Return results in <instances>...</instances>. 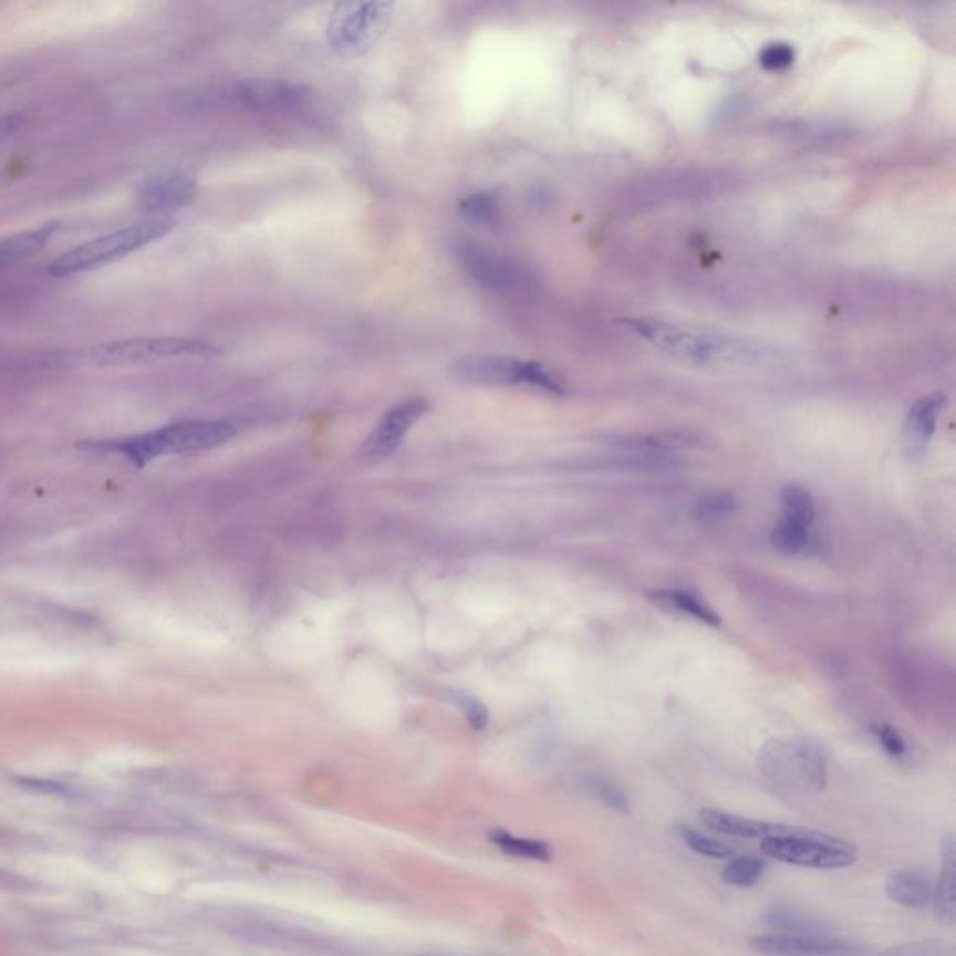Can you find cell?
Masks as SVG:
<instances>
[{
	"mask_svg": "<svg viewBox=\"0 0 956 956\" xmlns=\"http://www.w3.org/2000/svg\"><path fill=\"white\" fill-rule=\"evenodd\" d=\"M622 325L643 341L651 342L652 346L699 363L765 365L776 358V350L760 342L705 329L684 328L654 318H626Z\"/></svg>",
	"mask_w": 956,
	"mask_h": 956,
	"instance_id": "1",
	"label": "cell"
},
{
	"mask_svg": "<svg viewBox=\"0 0 956 956\" xmlns=\"http://www.w3.org/2000/svg\"><path fill=\"white\" fill-rule=\"evenodd\" d=\"M236 437V426L222 420H184L163 426L159 430L141 436L107 441H83L79 447L97 453H118L126 456L135 467L148 466L162 456L200 453L221 447Z\"/></svg>",
	"mask_w": 956,
	"mask_h": 956,
	"instance_id": "2",
	"label": "cell"
},
{
	"mask_svg": "<svg viewBox=\"0 0 956 956\" xmlns=\"http://www.w3.org/2000/svg\"><path fill=\"white\" fill-rule=\"evenodd\" d=\"M311 90L281 79H247L195 90L184 107L197 113H292L309 102Z\"/></svg>",
	"mask_w": 956,
	"mask_h": 956,
	"instance_id": "3",
	"label": "cell"
},
{
	"mask_svg": "<svg viewBox=\"0 0 956 956\" xmlns=\"http://www.w3.org/2000/svg\"><path fill=\"white\" fill-rule=\"evenodd\" d=\"M173 228L174 221L168 217H154L148 221L119 228L116 232L90 239L83 246L75 247L66 254L56 258L49 263L48 273L54 279H67L84 271L102 268L156 243L157 239L165 238Z\"/></svg>",
	"mask_w": 956,
	"mask_h": 956,
	"instance_id": "4",
	"label": "cell"
},
{
	"mask_svg": "<svg viewBox=\"0 0 956 956\" xmlns=\"http://www.w3.org/2000/svg\"><path fill=\"white\" fill-rule=\"evenodd\" d=\"M759 766L766 783L779 794H819L828 783L824 754L813 741H771L760 751Z\"/></svg>",
	"mask_w": 956,
	"mask_h": 956,
	"instance_id": "5",
	"label": "cell"
},
{
	"mask_svg": "<svg viewBox=\"0 0 956 956\" xmlns=\"http://www.w3.org/2000/svg\"><path fill=\"white\" fill-rule=\"evenodd\" d=\"M221 353L219 347L197 339L179 336H135L122 341L103 342L73 353V365L132 366L174 357H208Z\"/></svg>",
	"mask_w": 956,
	"mask_h": 956,
	"instance_id": "6",
	"label": "cell"
},
{
	"mask_svg": "<svg viewBox=\"0 0 956 956\" xmlns=\"http://www.w3.org/2000/svg\"><path fill=\"white\" fill-rule=\"evenodd\" d=\"M450 374L467 385H526L550 395H562L564 385L548 366L501 355H467L455 361Z\"/></svg>",
	"mask_w": 956,
	"mask_h": 956,
	"instance_id": "7",
	"label": "cell"
},
{
	"mask_svg": "<svg viewBox=\"0 0 956 956\" xmlns=\"http://www.w3.org/2000/svg\"><path fill=\"white\" fill-rule=\"evenodd\" d=\"M393 2H341L329 15L328 40L342 56L371 51L393 21Z\"/></svg>",
	"mask_w": 956,
	"mask_h": 956,
	"instance_id": "8",
	"label": "cell"
},
{
	"mask_svg": "<svg viewBox=\"0 0 956 956\" xmlns=\"http://www.w3.org/2000/svg\"><path fill=\"white\" fill-rule=\"evenodd\" d=\"M760 850L771 860L781 863L825 869V871L854 865L858 858L854 844L817 830H807L801 835L787 836V839L762 841Z\"/></svg>",
	"mask_w": 956,
	"mask_h": 956,
	"instance_id": "9",
	"label": "cell"
},
{
	"mask_svg": "<svg viewBox=\"0 0 956 956\" xmlns=\"http://www.w3.org/2000/svg\"><path fill=\"white\" fill-rule=\"evenodd\" d=\"M456 260L478 287L493 292H516L527 284L526 269L477 243H458Z\"/></svg>",
	"mask_w": 956,
	"mask_h": 956,
	"instance_id": "10",
	"label": "cell"
},
{
	"mask_svg": "<svg viewBox=\"0 0 956 956\" xmlns=\"http://www.w3.org/2000/svg\"><path fill=\"white\" fill-rule=\"evenodd\" d=\"M428 407L430 404L423 398H409V401L401 402L395 407H391L380 418V423L372 430L371 436L366 437L363 450H361L363 460L374 464V461H382L388 456L395 455L413 426L417 425L418 420L428 413Z\"/></svg>",
	"mask_w": 956,
	"mask_h": 956,
	"instance_id": "11",
	"label": "cell"
},
{
	"mask_svg": "<svg viewBox=\"0 0 956 956\" xmlns=\"http://www.w3.org/2000/svg\"><path fill=\"white\" fill-rule=\"evenodd\" d=\"M751 947L768 956H858L863 945L835 936H794V934H759L751 938Z\"/></svg>",
	"mask_w": 956,
	"mask_h": 956,
	"instance_id": "12",
	"label": "cell"
},
{
	"mask_svg": "<svg viewBox=\"0 0 956 956\" xmlns=\"http://www.w3.org/2000/svg\"><path fill=\"white\" fill-rule=\"evenodd\" d=\"M138 202L148 211L184 208L195 197V179L186 173H157L137 186Z\"/></svg>",
	"mask_w": 956,
	"mask_h": 956,
	"instance_id": "13",
	"label": "cell"
},
{
	"mask_svg": "<svg viewBox=\"0 0 956 956\" xmlns=\"http://www.w3.org/2000/svg\"><path fill=\"white\" fill-rule=\"evenodd\" d=\"M700 820L708 830L721 833V835L741 836V839H760V841H771V839H787V836L801 835L806 833L807 828H796V825L771 824L765 820L747 819L740 814L725 813L717 809H705L700 811Z\"/></svg>",
	"mask_w": 956,
	"mask_h": 956,
	"instance_id": "14",
	"label": "cell"
},
{
	"mask_svg": "<svg viewBox=\"0 0 956 956\" xmlns=\"http://www.w3.org/2000/svg\"><path fill=\"white\" fill-rule=\"evenodd\" d=\"M945 404H947V396L944 393H934V395L923 396L910 407L908 417L904 423V445L912 458L925 455Z\"/></svg>",
	"mask_w": 956,
	"mask_h": 956,
	"instance_id": "15",
	"label": "cell"
},
{
	"mask_svg": "<svg viewBox=\"0 0 956 956\" xmlns=\"http://www.w3.org/2000/svg\"><path fill=\"white\" fill-rule=\"evenodd\" d=\"M762 925L768 926L776 934H794V936H830L833 925L830 921L811 914L806 910H798L789 904H776L765 910L760 917Z\"/></svg>",
	"mask_w": 956,
	"mask_h": 956,
	"instance_id": "16",
	"label": "cell"
},
{
	"mask_svg": "<svg viewBox=\"0 0 956 956\" xmlns=\"http://www.w3.org/2000/svg\"><path fill=\"white\" fill-rule=\"evenodd\" d=\"M62 230V222H43L40 227L29 228L23 232L12 233L8 238L0 239V269L23 262L32 257L34 252L42 251L53 236Z\"/></svg>",
	"mask_w": 956,
	"mask_h": 956,
	"instance_id": "17",
	"label": "cell"
},
{
	"mask_svg": "<svg viewBox=\"0 0 956 956\" xmlns=\"http://www.w3.org/2000/svg\"><path fill=\"white\" fill-rule=\"evenodd\" d=\"M933 890L928 876L917 869L895 871L885 884V893L890 896V901L910 910H921L928 906V903L933 901Z\"/></svg>",
	"mask_w": 956,
	"mask_h": 956,
	"instance_id": "18",
	"label": "cell"
},
{
	"mask_svg": "<svg viewBox=\"0 0 956 956\" xmlns=\"http://www.w3.org/2000/svg\"><path fill=\"white\" fill-rule=\"evenodd\" d=\"M955 839L949 833L942 841V871H939L938 884L934 885L933 890L936 915L947 925L955 923Z\"/></svg>",
	"mask_w": 956,
	"mask_h": 956,
	"instance_id": "19",
	"label": "cell"
},
{
	"mask_svg": "<svg viewBox=\"0 0 956 956\" xmlns=\"http://www.w3.org/2000/svg\"><path fill=\"white\" fill-rule=\"evenodd\" d=\"M651 598L654 602H659L665 607L678 611L682 615L694 616L697 621L710 624V626L719 624V615L716 611L692 592L682 591V589H659V591H652Z\"/></svg>",
	"mask_w": 956,
	"mask_h": 956,
	"instance_id": "20",
	"label": "cell"
},
{
	"mask_svg": "<svg viewBox=\"0 0 956 956\" xmlns=\"http://www.w3.org/2000/svg\"><path fill=\"white\" fill-rule=\"evenodd\" d=\"M491 843H496L499 849L508 855L523 858V860L550 861L551 849L550 844L537 839H526V836L510 835L507 831H493L490 835Z\"/></svg>",
	"mask_w": 956,
	"mask_h": 956,
	"instance_id": "21",
	"label": "cell"
},
{
	"mask_svg": "<svg viewBox=\"0 0 956 956\" xmlns=\"http://www.w3.org/2000/svg\"><path fill=\"white\" fill-rule=\"evenodd\" d=\"M781 508L784 520L811 529L814 521V501L811 493L801 486L790 485L781 491Z\"/></svg>",
	"mask_w": 956,
	"mask_h": 956,
	"instance_id": "22",
	"label": "cell"
},
{
	"mask_svg": "<svg viewBox=\"0 0 956 956\" xmlns=\"http://www.w3.org/2000/svg\"><path fill=\"white\" fill-rule=\"evenodd\" d=\"M766 869H768V863L759 855H738L727 863L721 876L727 884L736 885V887H751L762 879Z\"/></svg>",
	"mask_w": 956,
	"mask_h": 956,
	"instance_id": "23",
	"label": "cell"
},
{
	"mask_svg": "<svg viewBox=\"0 0 956 956\" xmlns=\"http://www.w3.org/2000/svg\"><path fill=\"white\" fill-rule=\"evenodd\" d=\"M676 833L680 836L687 849L694 850L695 854L711 858V860H727L735 858V849H730L729 844H725L719 839L706 835L703 831L695 830L692 825H678Z\"/></svg>",
	"mask_w": 956,
	"mask_h": 956,
	"instance_id": "24",
	"label": "cell"
},
{
	"mask_svg": "<svg viewBox=\"0 0 956 956\" xmlns=\"http://www.w3.org/2000/svg\"><path fill=\"white\" fill-rule=\"evenodd\" d=\"M809 531L811 529L783 518L773 527L770 542L777 551H781L784 555H796V553L806 550L807 544H809Z\"/></svg>",
	"mask_w": 956,
	"mask_h": 956,
	"instance_id": "25",
	"label": "cell"
},
{
	"mask_svg": "<svg viewBox=\"0 0 956 956\" xmlns=\"http://www.w3.org/2000/svg\"><path fill=\"white\" fill-rule=\"evenodd\" d=\"M585 787L596 800L602 801L611 811L621 814H626L630 811V800H627L626 792L619 784L610 781L607 777H586Z\"/></svg>",
	"mask_w": 956,
	"mask_h": 956,
	"instance_id": "26",
	"label": "cell"
},
{
	"mask_svg": "<svg viewBox=\"0 0 956 956\" xmlns=\"http://www.w3.org/2000/svg\"><path fill=\"white\" fill-rule=\"evenodd\" d=\"M738 510V499L730 493H711L697 502L695 518L700 521H716L729 518Z\"/></svg>",
	"mask_w": 956,
	"mask_h": 956,
	"instance_id": "27",
	"label": "cell"
},
{
	"mask_svg": "<svg viewBox=\"0 0 956 956\" xmlns=\"http://www.w3.org/2000/svg\"><path fill=\"white\" fill-rule=\"evenodd\" d=\"M460 211L471 221L493 222L499 214V204L490 193H475L461 200Z\"/></svg>",
	"mask_w": 956,
	"mask_h": 956,
	"instance_id": "28",
	"label": "cell"
},
{
	"mask_svg": "<svg viewBox=\"0 0 956 956\" xmlns=\"http://www.w3.org/2000/svg\"><path fill=\"white\" fill-rule=\"evenodd\" d=\"M794 48L784 42L768 43L759 54L760 66L770 73H781L789 70L794 64Z\"/></svg>",
	"mask_w": 956,
	"mask_h": 956,
	"instance_id": "29",
	"label": "cell"
},
{
	"mask_svg": "<svg viewBox=\"0 0 956 956\" xmlns=\"http://www.w3.org/2000/svg\"><path fill=\"white\" fill-rule=\"evenodd\" d=\"M880 956H955V950L950 945L938 939H921V942L895 945Z\"/></svg>",
	"mask_w": 956,
	"mask_h": 956,
	"instance_id": "30",
	"label": "cell"
},
{
	"mask_svg": "<svg viewBox=\"0 0 956 956\" xmlns=\"http://www.w3.org/2000/svg\"><path fill=\"white\" fill-rule=\"evenodd\" d=\"M450 697L455 700L456 706L464 711V716L467 717L471 727L478 730L488 727V708L480 700L475 699L471 695L460 694V692H453Z\"/></svg>",
	"mask_w": 956,
	"mask_h": 956,
	"instance_id": "31",
	"label": "cell"
},
{
	"mask_svg": "<svg viewBox=\"0 0 956 956\" xmlns=\"http://www.w3.org/2000/svg\"><path fill=\"white\" fill-rule=\"evenodd\" d=\"M873 735L876 736L880 746L884 747L885 754L893 759H903L904 755L908 754V747H906L903 736L898 735L890 725H874Z\"/></svg>",
	"mask_w": 956,
	"mask_h": 956,
	"instance_id": "32",
	"label": "cell"
},
{
	"mask_svg": "<svg viewBox=\"0 0 956 956\" xmlns=\"http://www.w3.org/2000/svg\"><path fill=\"white\" fill-rule=\"evenodd\" d=\"M23 114H7L0 116V143H4L8 138H12L15 133L23 127Z\"/></svg>",
	"mask_w": 956,
	"mask_h": 956,
	"instance_id": "33",
	"label": "cell"
}]
</instances>
